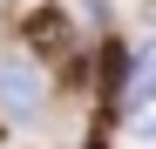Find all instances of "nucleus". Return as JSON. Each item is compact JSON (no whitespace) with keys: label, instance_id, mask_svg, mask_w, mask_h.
Masks as SVG:
<instances>
[{"label":"nucleus","instance_id":"f257e3e1","mask_svg":"<svg viewBox=\"0 0 156 149\" xmlns=\"http://www.w3.org/2000/svg\"><path fill=\"white\" fill-rule=\"evenodd\" d=\"M48 109V74L34 68V61H0V115L7 122H34Z\"/></svg>","mask_w":156,"mask_h":149},{"label":"nucleus","instance_id":"f03ea898","mask_svg":"<svg viewBox=\"0 0 156 149\" xmlns=\"http://www.w3.org/2000/svg\"><path fill=\"white\" fill-rule=\"evenodd\" d=\"M27 41L55 54V47H68V20H61L55 7H34V14H27Z\"/></svg>","mask_w":156,"mask_h":149}]
</instances>
